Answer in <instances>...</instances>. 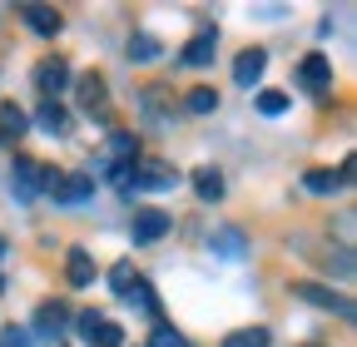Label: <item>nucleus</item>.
Listing matches in <instances>:
<instances>
[{
    "instance_id": "nucleus-1",
    "label": "nucleus",
    "mask_w": 357,
    "mask_h": 347,
    "mask_svg": "<svg viewBox=\"0 0 357 347\" xmlns=\"http://www.w3.org/2000/svg\"><path fill=\"white\" fill-rule=\"evenodd\" d=\"M178 184V169L164 159H134L129 169V189H174Z\"/></svg>"
},
{
    "instance_id": "nucleus-2",
    "label": "nucleus",
    "mask_w": 357,
    "mask_h": 347,
    "mask_svg": "<svg viewBox=\"0 0 357 347\" xmlns=\"http://www.w3.org/2000/svg\"><path fill=\"white\" fill-rule=\"evenodd\" d=\"M45 174H50V169H40L35 159H15V169H10V199L35 203L45 194Z\"/></svg>"
},
{
    "instance_id": "nucleus-3",
    "label": "nucleus",
    "mask_w": 357,
    "mask_h": 347,
    "mask_svg": "<svg viewBox=\"0 0 357 347\" xmlns=\"http://www.w3.org/2000/svg\"><path fill=\"white\" fill-rule=\"evenodd\" d=\"M293 298L312 302V308H328V313H337V318H352V298H342V293H333V288H318V283H293Z\"/></svg>"
},
{
    "instance_id": "nucleus-4",
    "label": "nucleus",
    "mask_w": 357,
    "mask_h": 347,
    "mask_svg": "<svg viewBox=\"0 0 357 347\" xmlns=\"http://www.w3.org/2000/svg\"><path fill=\"white\" fill-rule=\"evenodd\" d=\"M164 233H169V213L164 208H134V224H129L134 243H159Z\"/></svg>"
},
{
    "instance_id": "nucleus-5",
    "label": "nucleus",
    "mask_w": 357,
    "mask_h": 347,
    "mask_svg": "<svg viewBox=\"0 0 357 347\" xmlns=\"http://www.w3.org/2000/svg\"><path fill=\"white\" fill-rule=\"evenodd\" d=\"M298 84L307 95H328V84H333V65L323 60V55H303V65H298Z\"/></svg>"
},
{
    "instance_id": "nucleus-6",
    "label": "nucleus",
    "mask_w": 357,
    "mask_h": 347,
    "mask_svg": "<svg viewBox=\"0 0 357 347\" xmlns=\"http://www.w3.org/2000/svg\"><path fill=\"white\" fill-rule=\"evenodd\" d=\"M35 84H40V95H45V100H55L65 84H70V65H65V60H40Z\"/></svg>"
},
{
    "instance_id": "nucleus-7",
    "label": "nucleus",
    "mask_w": 357,
    "mask_h": 347,
    "mask_svg": "<svg viewBox=\"0 0 357 347\" xmlns=\"http://www.w3.org/2000/svg\"><path fill=\"white\" fill-rule=\"evenodd\" d=\"M65 327H70V308H65V302H40V313H35V332L55 342Z\"/></svg>"
},
{
    "instance_id": "nucleus-8",
    "label": "nucleus",
    "mask_w": 357,
    "mask_h": 347,
    "mask_svg": "<svg viewBox=\"0 0 357 347\" xmlns=\"http://www.w3.org/2000/svg\"><path fill=\"white\" fill-rule=\"evenodd\" d=\"M263 65H268V50H263V45H248V50H238V60H234V79L248 90V84L263 75Z\"/></svg>"
},
{
    "instance_id": "nucleus-9",
    "label": "nucleus",
    "mask_w": 357,
    "mask_h": 347,
    "mask_svg": "<svg viewBox=\"0 0 357 347\" xmlns=\"http://www.w3.org/2000/svg\"><path fill=\"white\" fill-rule=\"evenodd\" d=\"M213 50H218V30H199L189 45H184V55H178V60H184V65H208Z\"/></svg>"
},
{
    "instance_id": "nucleus-10",
    "label": "nucleus",
    "mask_w": 357,
    "mask_h": 347,
    "mask_svg": "<svg viewBox=\"0 0 357 347\" xmlns=\"http://www.w3.org/2000/svg\"><path fill=\"white\" fill-rule=\"evenodd\" d=\"M35 129H45V134H65V124H70V114H65V105L60 100H45L40 109H35V119H30Z\"/></svg>"
},
{
    "instance_id": "nucleus-11",
    "label": "nucleus",
    "mask_w": 357,
    "mask_h": 347,
    "mask_svg": "<svg viewBox=\"0 0 357 347\" xmlns=\"http://www.w3.org/2000/svg\"><path fill=\"white\" fill-rule=\"evenodd\" d=\"M65 278H70L75 288H89V283H95V258H89L84 248H70V258H65Z\"/></svg>"
},
{
    "instance_id": "nucleus-12",
    "label": "nucleus",
    "mask_w": 357,
    "mask_h": 347,
    "mask_svg": "<svg viewBox=\"0 0 357 347\" xmlns=\"http://www.w3.org/2000/svg\"><path fill=\"white\" fill-rule=\"evenodd\" d=\"M20 20H25L35 35H60V10H50V6H25Z\"/></svg>"
},
{
    "instance_id": "nucleus-13",
    "label": "nucleus",
    "mask_w": 357,
    "mask_h": 347,
    "mask_svg": "<svg viewBox=\"0 0 357 347\" xmlns=\"http://www.w3.org/2000/svg\"><path fill=\"white\" fill-rule=\"evenodd\" d=\"M208 253H223V258H243V253H248V238H243L238 229H218V233L208 238Z\"/></svg>"
},
{
    "instance_id": "nucleus-14",
    "label": "nucleus",
    "mask_w": 357,
    "mask_h": 347,
    "mask_svg": "<svg viewBox=\"0 0 357 347\" xmlns=\"http://www.w3.org/2000/svg\"><path fill=\"white\" fill-rule=\"evenodd\" d=\"M30 129V114L20 105H0V139H20Z\"/></svg>"
},
{
    "instance_id": "nucleus-15",
    "label": "nucleus",
    "mask_w": 357,
    "mask_h": 347,
    "mask_svg": "<svg viewBox=\"0 0 357 347\" xmlns=\"http://www.w3.org/2000/svg\"><path fill=\"white\" fill-rule=\"evenodd\" d=\"M124 55H129L134 65H149V60H159V55H164V45H159L154 35H134L129 45H124Z\"/></svg>"
},
{
    "instance_id": "nucleus-16",
    "label": "nucleus",
    "mask_w": 357,
    "mask_h": 347,
    "mask_svg": "<svg viewBox=\"0 0 357 347\" xmlns=\"http://www.w3.org/2000/svg\"><path fill=\"white\" fill-rule=\"evenodd\" d=\"M194 189H199L204 203H218V199H223V174H218V169H199V174H194Z\"/></svg>"
},
{
    "instance_id": "nucleus-17",
    "label": "nucleus",
    "mask_w": 357,
    "mask_h": 347,
    "mask_svg": "<svg viewBox=\"0 0 357 347\" xmlns=\"http://www.w3.org/2000/svg\"><path fill=\"white\" fill-rule=\"evenodd\" d=\"M273 337H268V327H238V332H229L218 347H268Z\"/></svg>"
},
{
    "instance_id": "nucleus-18",
    "label": "nucleus",
    "mask_w": 357,
    "mask_h": 347,
    "mask_svg": "<svg viewBox=\"0 0 357 347\" xmlns=\"http://www.w3.org/2000/svg\"><path fill=\"white\" fill-rule=\"evenodd\" d=\"M184 109H189V114H213V109H218V90H208V84H199V90H189Z\"/></svg>"
},
{
    "instance_id": "nucleus-19",
    "label": "nucleus",
    "mask_w": 357,
    "mask_h": 347,
    "mask_svg": "<svg viewBox=\"0 0 357 347\" xmlns=\"http://www.w3.org/2000/svg\"><path fill=\"white\" fill-rule=\"evenodd\" d=\"M303 189L307 194H333L337 189V174L333 169H312V174H303Z\"/></svg>"
},
{
    "instance_id": "nucleus-20",
    "label": "nucleus",
    "mask_w": 357,
    "mask_h": 347,
    "mask_svg": "<svg viewBox=\"0 0 357 347\" xmlns=\"http://www.w3.org/2000/svg\"><path fill=\"white\" fill-rule=\"evenodd\" d=\"M134 283H139V268H134V263H114V268H109V288H114V293H129Z\"/></svg>"
},
{
    "instance_id": "nucleus-21",
    "label": "nucleus",
    "mask_w": 357,
    "mask_h": 347,
    "mask_svg": "<svg viewBox=\"0 0 357 347\" xmlns=\"http://www.w3.org/2000/svg\"><path fill=\"white\" fill-rule=\"evenodd\" d=\"M89 342H95V347H124V327H114V323H100L95 332H89Z\"/></svg>"
},
{
    "instance_id": "nucleus-22",
    "label": "nucleus",
    "mask_w": 357,
    "mask_h": 347,
    "mask_svg": "<svg viewBox=\"0 0 357 347\" xmlns=\"http://www.w3.org/2000/svg\"><path fill=\"white\" fill-rule=\"evenodd\" d=\"M79 100H84L89 109H95V105H105V79H95V75H89V79H79Z\"/></svg>"
},
{
    "instance_id": "nucleus-23",
    "label": "nucleus",
    "mask_w": 357,
    "mask_h": 347,
    "mask_svg": "<svg viewBox=\"0 0 357 347\" xmlns=\"http://www.w3.org/2000/svg\"><path fill=\"white\" fill-rule=\"evenodd\" d=\"M288 109V95L283 90H263L258 95V114H283Z\"/></svg>"
},
{
    "instance_id": "nucleus-24",
    "label": "nucleus",
    "mask_w": 357,
    "mask_h": 347,
    "mask_svg": "<svg viewBox=\"0 0 357 347\" xmlns=\"http://www.w3.org/2000/svg\"><path fill=\"white\" fill-rule=\"evenodd\" d=\"M149 347H184V332H174V327H154Z\"/></svg>"
},
{
    "instance_id": "nucleus-25",
    "label": "nucleus",
    "mask_w": 357,
    "mask_h": 347,
    "mask_svg": "<svg viewBox=\"0 0 357 347\" xmlns=\"http://www.w3.org/2000/svg\"><path fill=\"white\" fill-rule=\"evenodd\" d=\"M0 347H30V332L25 327H6L0 332Z\"/></svg>"
},
{
    "instance_id": "nucleus-26",
    "label": "nucleus",
    "mask_w": 357,
    "mask_h": 347,
    "mask_svg": "<svg viewBox=\"0 0 357 347\" xmlns=\"http://www.w3.org/2000/svg\"><path fill=\"white\" fill-rule=\"evenodd\" d=\"M100 323H105V318H100V313H79V332H84V337H89V332H95V327H100Z\"/></svg>"
},
{
    "instance_id": "nucleus-27",
    "label": "nucleus",
    "mask_w": 357,
    "mask_h": 347,
    "mask_svg": "<svg viewBox=\"0 0 357 347\" xmlns=\"http://www.w3.org/2000/svg\"><path fill=\"white\" fill-rule=\"evenodd\" d=\"M0 253H6V238H0Z\"/></svg>"
},
{
    "instance_id": "nucleus-28",
    "label": "nucleus",
    "mask_w": 357,
    "mask_h": 347,
    "mask_svg": "<svg viewBox=\"0 0 357 347\" xmlns=\"http://www.w3.org/2000/svg\"><path fill=\"white\" fill-rule=\"evenodd\" d=\"M0 288H6V278H0Z\"/></svg>"
}]
</instances>
